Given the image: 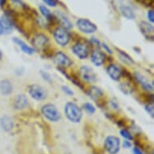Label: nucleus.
<instances>
[{"label": "nucleus", "mask_w": 154, "mask_h": 154, "mask_svg": "<svg viewBox=\"0 0 154 154\" xmlns=\"http://www.w3.org/2000/svg\"><path fill=\"white\" fill-rule=\"evenodd\" d=\"M65 115L66 118L73 123H79L82 118V111L73 102H68L65 106Z\"/></svg>", "instance_id": "obj_1"}, {"label": "nucleus", "mask_w": 154, "mask_h": 154, "mask_svg": "<svg viewBox=\"0 0 154 154\" xmlns=\"http://www.w3.org/2000/svg\"><path fill=\"white\" fill-rule=\"evenodd\" d=\"M41 113L44 117L50 122H57L61 119V114L55 105L46 103L41 107Z\"/></svg>", "instance_id": "obj_2"}, {"label": "nucleus", "mask_w": 154, "mask_h": 154, "mask_svg": "<svg viewBox=\"0 0 154 154\" xmlns=\"http://www.w3.org/2000/svg\"><path fill=\"white\" fill-rule=\"evenodd\" d=\"M53 38L57 45L65 47L70 41V34L66 28L57 27L53 32Z\"/></svg>", "instance_id": "obj_3"}, {"label": "nucleus", "mask_w": 154, "mask_h": 154, "mask_svg": "<svg viewBox=\"0 0 154 154\" xmlns=\"http://www.w3.org/2000/svg\"><path fill=\"white\" fill-rule=\"evenodd\" d=\"M76 25L80 32L85 34H93L98 29L95 23H94L92 21L85 18L79 19L76 22Z\"/></svg>", "instance_id": "obj_4"}, {"label": "nucleus", "mask_w": 154, "mask_h": 154, "mask_svg": "<svg viewBox=\"0 0 154 154\" xmlns=\"http://www.w3.org/2000/svg\"><path fill=\"white\" fill-rule=\"evenodd\" d=\"M104 148L109 154H117L120 149V140L118 137L109 136L104 141Z\"/></svg>", "instance_id": "obj_5"}, {"label": "nucleus", "mask_w": 154, "mask_h": 154, "mask_svg": "<svg viewBox=\"0 0 154 154\" xmlns=\"http://www.w3.org/2000/svg\"><path fill=\"white\" fill-rule=\"evenodd\" d=\"M28 94L36 101H42L47 97L45 90L38 84H32L28 86Z\"/></svg>", "instance_id": "obj_6"}, {"label": "nucleus", "mask_w": 154, "mask_h": 154, "mask_svg": "<svg viewBox=\"0 0 154 154\" xmlns=\"http://www.w3.org/2000/svg\"><path fill=\"white\" fill-rule=\"evenodd\" d=\"M72 51H73V54L78 57V58L84 60L88 57L89 56V48L88 46L86 45V44L79 42L73 45L72 47Z\"/></svg>", "instance_id": "obj_7"}, {"label": "nucleus", "mask_w": 154, "mask_h": 154, "mask_svg": "<svg viewBox=\"0 0 154 154\" xmlns=\"http://www.w3.org/2000/svg\"><path fill=\"white\" fill-rule=\"evenodd\" d=\"M79 74L82 79L87 82H94L97 79V77L93 69L88 66H82L79 69Z\"/></svg>", "instance_id": "obj_8"}, {"label": "nucleus", "mask_w": 154, "mask_h": 154, "mask_svg": "<svg viewBox=\"0 0 154 154\" xmlns=\"http://www.w3.org/2000/svg\"><path fill=\"white\" fill-rule=\"evenodd\" d=\"M14 24L12 20L8 15H3L0 17V32L3 34H10L12 32Z\"/></svg>", "instance_id": "obj_9"}, {"label": "nucleus", "mask_w": 154, "mask_h": 154, "mask_svg": "<svg viewBox=\"0 0 154 154\" xmlns=\"http://www.w3.org/2000/svg\"><path fill=\"white\" fill-rule=\"evenodd\" d=\"M48 43V38L47 35L42 33H39L34 35L32 41V44L33 46L37 49H41L43 48L44 47H45L47 45V44Z\"/></svg>", "instance_id": "obj_10"}, {"label": "nucleus", "mask_w": 154, "mask_h": 154, "mask_svg": "<svg viewBox=\"0 0 154 154\" xmlns=\"http://www.w3.org/2000/svg\"><path fill=\"white\" fill-rule=\"evenodd\" d=\"M55 62L62 67H69L73 65V61L68 56L62 52H57L54 57Z\"/></svg>", "instance_id": "obj_11"}, {"label": "nucleus", "mask_w": 154, "mask_h": 154, "mask_svg": "<svg viewBox=\"0 0 154 154\" xmlns=\"http://www.w3.org/2000/svg\"><path fill=\"white\" fill-rule=\"evenodd\" d=\"M106 73L109 77L114 81H119L122 75L121 69H119V66H117L115 64H111L107 66Z\"/></svg>", "instance_id": "obj_12"}, {"label": "nucleus", "mask_w": 154, "mask_h": 154, "mask_svg": "<svg viewBox=\"0 0 154 154\" xmlns=\"http://www.w3.org/2000/svg\"><path fill=\"white\" fill-rule=\"evenodd\" d=\"M13 106L16 110H23L28 106V99L25 94H18L14 99Z\"/></svg>", "instance_id": "obj_13"}, {"label": "nucleus", "mask_w": 154, "mask_h": 154, "mask_svg": "<svg viewBox=\"0 0 154 154\" xmlns=\"http://www.w3.org/2000/svg\"><path fill=\"white\" fill-rule=\"evenodd\" d=\"M91 61L95 66H101L105 61V55L100 50H94L91 53Z\"/></svg>", "instance_id": "obj_14"}, {"label": "nucleus", "mask_w": 154, "mask_h": 154, "mask_svg": "<svg viewBox=\"0 0 154 154\" xmlns=\"http://www.w3.org/2000/svg\"><path fill=\"white\" fill-rule=\"evenodd\" d=\"M140 28L143 35L146 38H153L154 28L151 23L146 21H141L140 23Z\"/></svg>", "instance_id": "obj_15"}, {"label": "nucleus", "mask_w": 154, "mask_h": 154, "mask_svg": "<svg viewBox=\"0 0 154 154\" xmlns=\"http://www.w3.org/2000/svg\"><path fill=\"white\" fill-rule=\"evenodd\" d=\"M55 17L58 20L59 23H61V27H62V28H66L67 30L73 28V24L70 22V20L67 18V16L64 15L63 13L60 12V11H56Z\"/></svg>", "instance_id": "obj_16"}, {"label": "nucleus", "mask_w": 154, "mask_h": 154, "mask_svg": "<svg viewBox=\"0 0 154 154\" xmlns=\"http://www.w3.org/2000/svg\"><path fill=\"white\" fill-rule=\"evenodd\" d=\"M0 128L5 131H10L14 128V122L11 117L8 116L0 118Z\"/></svg>", "instance_id": "obj_17"}, {"label": "nucleus", "mask_w": 154, "mask_h": 154, "mask_svg": "<svg viewBox=\"0 0 154 154\" xmlns=\"http://www.w3.org/2000/svg\"><path fill=\"white\" fill-rule=\"evenodd\" d=\"M134 77H135V79L137 80L138 82H139L140 85L142 86V87L144 89V90H146V91H152L153 90V87H152V85H151V83L149 82L146 79H145V77L143 76L141 73H134Z\"/></svg>", "instance_id": "obj_18"}, {"label": "nucleus", "mask_w": 154, "mask_h": 154, "mask_svg": "<svg viewBox=\"0 0 154 154\" xmlns=\"http://www.w3.org/2000/svg\"><path fill=\"white\" fill-rule=\"evenodd\" d=\"M13 91V85L8 79H3L0 81V93L3 95L10 94Z\"/></svg>", "instance_id": "obj_19"}, {"label": "nucleus", "mask_w": 154, "mask_h": 154, "mask_svg": "<svg viewBox=\"0 0 154 154\" xmlns=\"http://www.w3.org/2000/svg\"><path fill=\"white\" fill-rule=\"evenodd\" d=\"M13 41L20 47V48L21 50L23 51L24 53H27V54L31 55V54H33L34 52H35V49H34V48H32L31 46L28 45L24 41H22L20 38L14 37L13 38Z\"/></svg>", "instance_id": "obj_20"}, {"label": "nucleus", "mask_w": 154, "mask_h": 154, "mask_svg": "<svg viewBox=\"0 0 154 154\" xmlns=\"http://www.w3.org/2000/svg\"><path fill=\"white\" fill-rule=\"evenodd\" d=\"M119 10L122 15L128 20H134L136 18V14L134 12V11L128 6L121 5L119 8Z\"/></svg>", "instance_id": "obj_21"}, {"label": "nucleus", "mask_w": 154, "mask_h": 154, "mask_svg": "<svg viewBox=\"0 0 154 154\" xmlns=\"http://www.w3.org/2000/svg\"><path fill=\"white\" fill-rule=\"evenodd\" d=\"M88 94L91 99H93L94 100H97V99H100V98L103 97V92L101 89H99L97 86H91L88 91Z\"/></svg>", "instance_id": "obj_22"}, {"label": "nucleus", "mask_w": 154, "mask_h": 154, "mask_svg": "<svg viewBox=\"0 0 154 154\" xmlns=\"http://www.w3.org/2000/svg\"><path fill=\"white\" fill-rule=\"evenodd\" d=\"M39 10H40V12L44 17L45 18L46 20L48 21H52L53 20V18L54 17V15L51 13L50 10L48 9L46 6L45 5H40L39 7Z\"/></svg>", "instance_id": "obj_23"}, {"label": "nucleus", "mask_w": 154, "mask_h": 154, "mask_svg": "<svg viewBox=\"0 0 154 154\" xmlns=\"http://www.w3.org/2000/svg\"><path fill=\"white\" fill-rule=\"evenodd\" d=\"M119 58L123 63L126 64L128 66H131V65H133L134 64L133 59L131 58L128 53L122 52V51H119Z\"/></svg>", "instance_id": "obj_24"}, {"label": "nucleus", "mask_w": 154, "mask_h": 154, "mask_svg": "<svg viewBox=\"0 0 154 154\" xmlns=\"http://www.w3.org/2000/svg\"><path fill=\"white\" fill-rule=\"evenodd\" d=\"M84 109L86 110V111L87 113L91 114V115L94 113L96 111L95 107H94L92 104L90 103H86L84 104Z\"/></svg>", "instance_id": "obj_25"}, {"label": "nucleus", "mask_w": 154, "mask_h": 154, "mask_svg": "<svg viewBox=\"0 0 154 154\" xmlns=\"http://www.w3.org/2000/svg\"><path fill=\"white\" fill-rule=\"evenodd\" d=\"M42 1L46 5L49 6L51 8H56L59 3L58 0H42Z\"/></svg>", "instance_id": "obj_26"}, {"label": "nucleus", "mask_w": 154, "mask_h": 154, "mask_svg": "<svg viewBox=\"0 0 154 154\" xmlns=\"http://www.w3.org/2000/svg\"><path fill=\"white\" fill-rule=\"evenodd\" d=\"M120 134H121L122 137H124L125 139L130 140H132V137H131V133L128 130H126V129H122L121 131H120Z\"/></svg>", "instance_id": "obj_27"}, {"label": "nucleus", "mask_w": 154, "mask_h": 154, "mask_svg": "<svg viewBox=\"0 0 154 154\" xmlns=\"http://www.w3.org/2000/svg\"><path fill=\"white\" fill-rule=\"evenodd\" d=\"M61 89H62V91H63L64 93L66 94H67V95L72 96L73 94V91H72L69 86H63L62 87H61Z\"/></svg>", "instance_id": "obj_28"}, {"label": "nucleus", "mask_w": 154, "mask_h": 154, "mask_svg": "<svg viewBox=\"0 0 154 154\" xmlns=\"http://www.w3.org/2000/svg\"><path fill=\"white\" fill-rule=\"evenodd\" d=\"M138 3H142L145 7H151L153 3V0H136Z\"/></svg>", "instance_id": "obj_29"}, {"label": "nucleus", "mask_w": 154, "mask_h": 154, "mask_svg": "<svg viewBox=\"0 0 154 154\" xmlns=\"http://www.w3.org/2000/svg\"><path fill=\"white\" fill-rule=\"evenodd\" d=\"M145 110L149 114V116H151V117H153V105L152 104H148L145 106Z\"/></svg>", "instance_id": "obj_30"}, {"label": "nucleus", "mask_w": 154, "mask_h": 154, "mask_svg": "<svg viewBox=\"0 0 154 154\" xmlns=\"http://www.w3.org/2000/svg\"><path fill=\"white\" fill-rule=\"evenodd\" d=\"M147 18H148V20H149V22H151V23H153L154 22V11L152 9L151 10H149L147 13Z\"/></svg>", "instance_id": "obj_31"}, {"label": "nucleus", "mask_w": 154, "mask_h": 154, "mask_svg": "<svg viewBox=\"0 0 154 154\" xmlns=\"http://www.w3.org/2000/svg\"><path fill=\"white\" fill-rule=\"evenodd\" d=\"M41 76H42L43 79H45V81L47 82L51 81V76L48 72H45V71H41Z\"/></svg>", "instance_id": "obj_32"}, {"label": "nucleus", "mask_w": 154, "mask_h": 154, "mask_svg": "<svg viewBox=\"0 0 154 154\" xmlns=\"http://www.w3.org/2000/svg\"><path fill=\"white\" fill-rule=\"evenodd\" d=\"M91 42L93 45H101V43H100V41L97 39V38L95 37H91Z\"/></svg>", "instance_id": "obj_33"}, {"label": "nucleus", "mask_w": 154, "mask_h": 154, "mask_svg": "<svg viewBox=\"0 0 154 154\" xmlns=\"http://www.w3.org/2000/svg\"><path fill=\"white\" fill-rule=\"evenodd\" d=\"M102 45V47H103V48L104 49V51H106V53H112V51H111V49L110 48H109L108 46H107V45H106V44H101Z\"/></svg>", "instance_id": "obj_34"}, {"label": "nucleus", "mask_w": 154, "mask_h": 154, "mask_svg": "<svg viewBox=\"0 0 154 154\" xmlns=\"http://www.w3.org/2000/svg\"><path fill=\"white\" fill-rule=\"evenodd\" d=\"M123 146H124V148H125V149H130L131 146V142L129 141V140H124V143H123Z\"/></svg>", "instance_id": "obj_35"}, {"label": "nucleus", "mask_w": 154, "mask_h": 154, "mask_svg": "<svg viewBox=\"0 0 154 154\" xmlns=\"http://www.w3.org/2000/svg\"><path fill=\"white\" fill-rule=\"evenodd\" d=\"M133 154H144V153L142 152L141 150H140L138 148L135 147V148L133 149Z\"/></svg>", "instance_id": "obj_36"}, {"label": "nucleus", "mask_w": 154, "mask_h": 154, "mask_svg": "<svg viewBox=\"0 0 154 154\" xmlns=\"http://www.w3.org/2000/svg\"><path fill=\"white\" fill-rule=\"evenodd\" d=\"M13 3H16V4H19V5L23 6V3L22 2V0H11Z\"/></svg>", "instance_id": "obj_37"}, {"label": "nucleus", "mask_w": 154, "mask_h": 154, "mask_svg": "<svg viewBox=\"0 0 154 154\" xmlns=\"http://www.w3.org/2000/svg\"><path fill=\"white\" fill-rule=\"evenodd\" d=\"M6 3H7V0H0V7L3 8L6 4Z\"/></svg>", "instance_id": "obj_38"}, {"label": "nucleus", "mask_w": 154, "mask_h": 154, "mask_svg": "<svg viewBox=\"0 0 154 154\" xmlns=\"http://www.w3.org/2000/svg\"><path fill=\"white\" fill-rule=\"evenodd\" d=\"M2 57H3V54H2V51H1V49H0V60H1V58H2Z\"/></svg>", "instance_id": "obj_39"}, {"label": "nucleus", "mask_w": 154, "mask_h": 154, "mask_svg": "<svg viewBox=\"0 0 154 154\" xmlns=\"http://www.w3.org/2000/svg\"><path fill=\"white\" fill-rule=\"evenodd\" d=\"M1 34H2V33H1V32H0V35H1Z\"/></svg>", "instance_id": "obj_40"}]
</instances>
